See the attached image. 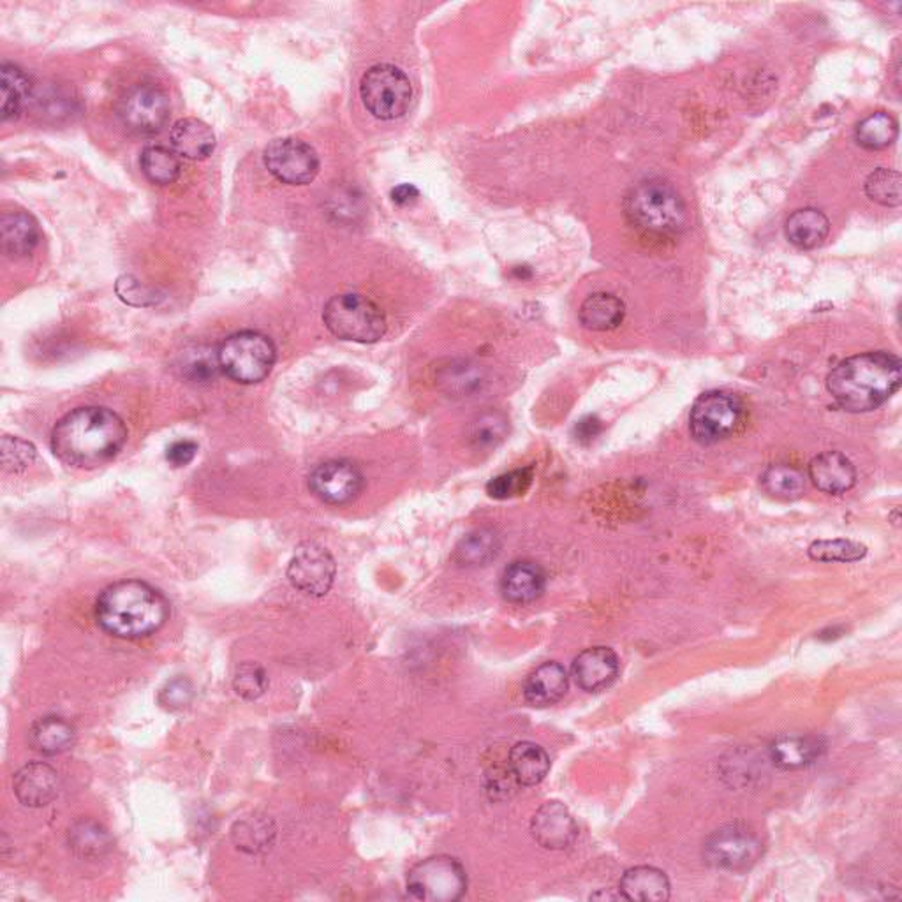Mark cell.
<instances>
[{"instance_id": "obj_8", "label": "cell", "mask_w": 902, "mask_h": 902, "mask_svg": "<svg viewBox=\"0 0 902 902\" xmlns=\"http://www.w3.org/2000/svg\"><path fill=\"white\" fill-rule=\"evenodd\" d=\"M468 890V876L460 862L445 855L426 858L408 876L409 898L423 902H455Z\"/></svg>"}, {"instance_id": "obj_33", "label": "cell", "mask_w": 902, "mask_h": 902, "mask_svg": "<svg viewBox=\"0 0 902 902\" xmlns=\"http://www.w3.org/2000/svg\"><path fill=\"white\" fill-rule=\"evenodd\" d=\"M899 137V124L892 115L878 112L857 124L855 140L866 150H883Z\"/></svg>"}, {"instance_id": "obj_4", "label": "cell", "mask_w": 902, "mask_h": 902, "mask_svg": "<svg viewBox=\"0 0 902 902\" xmlns=\"http://www.w3.org/2000/svg\"><path fill=\"white\" fill-rule=\"evenodd\" d=\"M624 212L636 230L648 235H679L690 221L688 207L680 192L659 178L640 181L631 187L624 198Z\"/></svg>"}, {"instance_id": "obj_25", "label": "cell", "mask_w": 902, "mask_h": 902, "mask_svg": "<svg viewBox=\"0 0 902 902\" xmlns=\"http://www.w3.org/2000/svg\"><path fill=\"white\" fill-rule=\"evenodd\" d=\"M77 740V731L71 723L65 717L46 716L34 723L28 731V742L36 749L37 753L46 757L66 753L69 748H73Z\"/></svg>"}, {"instance_id": "obj_40", "label": "cell", "mask_w": 902, "mask_h": 902, "mask_svg": "<svg viewBox=\"0 0 902 902\" xmlns=\"http://www.w3.org/2000/svg\"><path fill=\"white\" fill-rule=\"evenodd\" d=\"M508 432V422L501 414L485 413L472 423L469 440L478 448H492L500 445Z\"/></svg>"}, {"instance_id": "obj_5", "label": "cell", "mask_w": 902, "mask_h": 902, "mask_svg": "<svg viewBox=\"0 0 902 902\" xmlns=\"http://www.w3.org/2000/svg\"><path fill=\"white\" fill-rule=\"evenodd\" d=\"M323 321L337 339L360 344H374L386 333L382 307L360 293L333 296L323 311Z\"/></svg>"}, {"instance_id": "obj_22", "label": "cell", "mask_w": 902, "mask_h": 902, "mask_svg": "<svg viewBox=\"0 0 902 902\" xmlns=\"http://www.w3.org/2000/svg\"><path fill=\"white\" fill-rule=\"evenodd\" d=\"M670 890L667 875L651 866H639L626 870L619 883V892L626 901H668Z\"/></svg>"}, {"instance_id": "obj_14", "label": "cell", "mask_w": 902, "mask_h": 902, "mask_svg": "<svg viewBox=\"0 0 902 902\" xmlns=\"http://www.w3.org/2000/svg\"><path fill=\"white\" fill-rule=\"evenodd\" d=\"M365 478L359 466L348 460H328L314 469L308 477V487L323 503L342 506L362 494Z\"/></svg>"}, {"instance_id": "obj_23", "label": "cell", "mask_w": 902, "mask_h": 902, "mask_svg": "<svg viewBox=\"0 0 902 902\" xmlns=\"http://www.w3.org/2000/svg\"><path fill=\"white\" fill-rule=\"evenodd\" d=\"M173 150L187 160H207L215 150V134L198 118H181L172 129Z\"/></svg>"}, {"instance_id": "obj_9", "label": "cell", "mask_w": 902, "mask_h": 902, "mask_svg": "<svg viewBox=\"0 0 902 902\" xmlns=\"http://www.w3.org/2000/svg\"><path fill=\"white\" fill-rule=\"evenodd\" d=\"M743 420V403L728 391H707L691 409L690 429L700 445H714L739 431Z\"/></svg>"}, {"instance_id": "obj_1", "label": "cell", "mask_w": 902, "mask_h": 902, "mask_svg": "<svg viewBox=\"0 0 902 902\" xmlns=\"http://www.w3.org/2000/svg\"><path fill=\"white\" fill-rule=\"evenodd\" d=\"M128 441L122 418L106 408H78L51 432L55 457L73 468L94 469L114 460Z\"/></svg>"}, {"instance_id": "obj_6", "label": "cell", "mask_w": 902, "mask_h": 902, "mask_svg": "<svg viewBox=\"0 0 902 902\" xmlns=\"http://www.w3.org/2000/svg\"><path fill=\"white\" fill-rule=\"evenodd\" d=\"M276 356L272 339L253 330L236 331L218 348L219 367L241 385L263 382L272 372Z\"/></svg>"}, {"instance_id": "obj_20", "label": "cell", "mask_w": 902, "mask_h": 902, "mask_svg": "<svg viewBox=\"0 0 902 902\" xmlns=\"http://www.w3.org/2000/svg\"><path fill=\"white\" fill-rule=\"evenodd\" d=\"M547 576L538 564L517 561L509 564L501 581V593L509 604H532L543 595Z\"/></svg>"}, {"instance_id": "obj_32", "label": "cell", "mask_w": 902, "mask_h": 902, "mask_svg": "<svg viewBox=\"0 0 902 902\" xmlns=\"http://www.w3.org/2000/svg\"><path fill=\"white\" fill-rule=\"evenodd\" d=\"M140 164L141 172L157 186H169L180 177L181 164L177 152L163 145L147 147L141 152Z\"/></svg>"}, {"instance_id": "obj_2", "label": "cell", "mask_w": 902, "mask_h": 902, "mask_svg": "<svg viewBox=\"0 0 902 902\" xmlns=\"http://www.w3.org/2000/svg\"><path fill=\"white\" fill-rule=\"evenodd\" d=\"M901 360L887 351L855 354L827 377V390L848 413H867L883 406L901 388Z\"/></svg>"}, {"instance_id": "obj_11", "label": "cell", "mask_w": 902, "mask_h": 902, "mask_svg": "<svg viewBox=\"0 0 902 902\" xmlns=\"http://www.w3.org/2000/svg\"><path fill=\"white\" fill-rule=\"evenodd\" d=\"M263 163L277 180L288 186H307L319 173L316 150L296 138L273 140L265 149Z\"/></svg>"}, {"instance_id": "obj_19", "label": "cell", "mask_w": 902, "mask_h": 902, "mask_svg": "<svg viewBox=\"0 0 902 902\" xmlns=\"http://www.w3.org/2000/svg\"><path fill=\"white\" fill-rule=\"evenodd\" d=\"M42 232L31 213L16 210L4 212L0 218V242L10 258H25L36 249Z\"/></svg>"}, {"instance_id": "obj_7", "label": "cell", "mask_w": 902, "mask_h": 902, "mask_svg": "<svg viewBox=\"0 0 902 902\" xmlns=\"http://www.w3.org/2000/svg\"><path fill=\"white\" fill-rule=\"evenodd\" d=\"M360 96L374 117L395 120L408 112L413 99V86L402 69L377 65L363 74Z\"/></svg>"}, {"instance_id": "obj_45", "label": "cell", "mask_w": 902, "mask_h": 902, "mask_svg": "<svg viewBox=\"0 0 902 902\" xmlns=\"http://www.w3.org/2000/svg\"><path fill=\"white\" fill-rule=\"evenodd\" d=\"M576 440L593 441L601 432V422L596 417H587L575 429Z\"/></svg>"}, {"instance_id": "obj_31", "label": "cell", "mask_w": 902, "mask_h": 902, "mask_svg": "<svg viewBox=\"0 0 902 902\" xmlns=\"http://www.w3.org/2000/svg\"><path fill=\"white\" fill-rule=\"evenodd\" d=\"M501 552L500 536L492 529H477L464 536L455 549V561L460 566H487Z\"/></svg>"}, {"instance_id": "obj_28", "label": "cell", "mask_w": 902, "mask_h": 902, "mask_svg": "<svg viewBox=\"0 0 902 902\" xmlns=\"http://www.w3.org/2000/svg\"><path fill=\"white\" fill-rule=\"evenodd\" d=\"M771 760L785 771H797L811 765L821 753V743L812 737L783 735L771 743Z\"/></svg>"}, {"instance_id": "obj_17", "label": "cell", "mask_w": 902, "mask_h": 902, "mask_svg": "<svg viewBox=\"0 0 902 902\" xmlns=\"http://www.w3.org/2000/svg\"><path fill=\"white\" fill-rule=\"evenodd\" d=\"M572 673L578 688L596 693L613 684L619 676V658L610 647L585 648L573 661Z\"/></svg>"}, {"instance_id": "obj_36", "label": "cell", "mask_w": 902, "mask_h": 902, "mask_svg": "<svg viewBox=\"0 0 902 902\" xmlns=\"http://www.w3.org/2000/svg\"><path fill=\"white\" fill-rule=\"evenodd\" d=\"M866 195L881 207H901V175L895 169L880 168L870 173L866 180Z\"/></svg>"}, {"instance_id": "obj_3", "label": "cell", "mask_w": 902, "mask_h": 902, "mask_svg": "<svg viewBox=\"0 0 902 902\" xmlns=\"http://www.w3.org/2000/svg\"><path fill=\"white\" fill-rule=\"evenodd\" d=\"M169 604L163 593L143 581L109 585L96 604L99 626L117 639H143L168 621Z\"/></svg>"}, {"instance_id": "obj_10", "label": "cell", "mask_w": 902, "mask_h": 902, "mask_svg": "<svg viewBox=\"0 0 902 902\" xmlns=\"http://www.w3.org/2000/svg\"><path fill=\"white\" fill-rule=\"evenodd\" d=\"M169 99L155 85L140 83L129 89L118 105V117L134 134L152 137L163 131L169 120Z\"/></svg>"}, {"instance_id": "obj_26", "label": "cell", "mask_w": 902, "mask_h": 902, "mask_svg": "<svg viewBox=\"0 0 902 902\" xmlns=\"http://www.w3.org/2000/svg\"><path fill=\"white\" fill-rule=\"evenodd\" d=\"M578 316L587 330H616L626 316V305L612 293H595L584 300Z\"/></svg>"}, {"instance_id": "obj_34", "label": "cell", "mask_w": 902, "mask_h": 902, "mask_svg": "<svg viewBox=\"0 0 902 902\" xmlns=\"http://www.w3.org/2000/svg\"><path fill=\"white\" fill-rule=\"evenodd\" d=\"M69 844L80 857L96 858L112 848V839L108 830L97 821L82 820L69 830Z\"/></svg>"}, {"instance_id": "obj_13", "label": "cell", "mask_w": 902, "mask_h": 902, "mask_svg": "<svg viewBox=\"0 0 902 902\" xmlns=\"http://www.w3.org/2000/svg\"><path fill=\"white\" fill-rule=\"evenodd\" d=\"M336 561L325 547L316 543L300 544L288 566L291 585L314 598H321L336 581Z\"/></svg>"}, {"instance_id": "obj_41", "label": "cell", "mask_w": 902, "mask_h": 902, "mask_svg": "<svg viewBox=\"0 0 902 902\" xmlns=\"http://www.w3.org/2000/svg\"><path fill=\"white\" fill-rule=\"evenodd\" d=\"M36 458V448L27 441L5 435L2 440V464L5 471L20 472L27 469Z\"/></svg>"}, {"instance_id": "obj_43", "label": "cell", "mask_w": 902, "mask_h": 902, "mask_svg": "<svg viewBox=\"0 0 902 902\" xmlns=\"http://www.w3.org/2000/svg\"><path fill=\"white\" fill-rule=\"evenodd\" d=\"M117 293L126 304L143 305V307L155 304L154 293L131 276L118 279Z\"/></svg>"}, {"instance_id": "obj_39", "label": "cell", "mask_w": 902, "mask_h": 902, "mask_svg": "<svg viewBox=\"0 0 902 902\" xmlns=\"http://www.w3.org/2000/svg\"><path fill=\"white\" fill-rule=\"evenodd\" d=\"M535 471L532 468L515 469V471L504 472L501 477L494 478L487 485V492L494 500H512L518 495L526 494L531 487Z\"/></svg>"}, {"instance_id": "obj_16", "label": "cell", "mask_w": 902, "mask_h": 902, "mask_svg": "<svg viewBox=\"0 0 902 902\" xmlns=\"http://www.w3.org/2000/svg\"><path fill=\"white\" fill-rule=\"evenodd\" d=\"M536 843L547 850H566L575 843L578 827L561 803H547L536 811L531 821Z\"/></svg>"}, {"instance_id": "obj_30", "label": "cell", "mask_w": 902, "mask_h": 902, "mask_svg": "<svg viewBox=\"0 0 902 902\" xmlns=\"http://www.w3.org/2000/svg\"><path fill=\"white\" fill-rule=\"evenodd\" d=\"M31 96V82L19 66L4 62L0 68V114L2 120H14L22 114L25 101Z\"/></svg>"}, {"instance_id": "obj_15", "label": "cell", "mask_w": 902, "mask_h": 902, "mask_svg": "<svg viewBox=\"0 0 902 902\" xmlns=\"http://www.w3.org/2000/svg\"><path fill=\"white\" fill-rule=\"evenodd\" d=\"M13 789L20 804L39 809L59 797V774L48 763H28L14 775Z\"/></svg>"}, {"instance_id": "obj_21", "label": "cell", "mask_w": 902, "mask_h": 902, "mask_svg": "<svg viewBox=\"0 0 902 902\" xmlns=\"http://www.w3.org/2000/svg\"><path fill=\"white\" fill-rule=\"evenodd\" d=\"M570 684L566 668L559 663H544L527 677L524 696L532 707H550L563 699Z\"/></svg>"}, {"instance_id": "obj_42", "label": "cell", "mask_w": 902, "mask_h": 902, "mask_svg": "<svg viewBox=\"0 0 902 902\" xmlns=\"http://www.w3.org/2000/svg\"><path fill=\"white\" fill-rule=\"evenodd\" d=\"M195 696L191 680L186 677H177V679L169 680L160 691V703L166 711H180L191 703Z\"/></svg>"}, {"instance_id": "obj_35", "label": "cell", "mask_w": 902, "mask_h": 902, "mask_svg": "<svg viewBox=\"0 0 902 902\" xmlns=\"http://www.w3.org/2000/svg\"><path fill=\"white\" fill-rule=\"evenodd\" d=\"M762 485L766 494H771L775 500L794 501L804 494L806 480L803 472L794 466L774 464L763 472Z\"/></svg>"}, {"instance_id": "obj_12", "label": "cell", "mask_w": 902, "mask_h": 902, "mask_svg": "<svg viewBox=\"0 0 902 902\" xmlns=\"http://www.w3.org/2000/svg\"><path fill=\"white\" fill-rule=\"evenodd\" d=\"M762 843L743 827L731 825L717 830L703 844V858L708 866L723 870H746L762 857Z\"/></svg>"}, {"instance_id": "obj_24", "label": "cell", "mask_w": 902, "mask_h": 902, "mask_svg": "<svg viewBox=\"0 0 902 902\" xmlns=\"http://www.w3.org/2000/svg\"><path fill=\"white\" fill-rule=\"evenodd\" d=\"M786 238L798 249H818L825 244L830 221L818 209H800L789 215L785 226Z\"/></svg>"}, {"instance_id": "obj_46", "label": "cell", "mask_w": 902, "mask_h": 902, "mask_svg": "<svg viewBox=\"0 0 902 902\" xmlns=\"http://www.w3.org/2000/svg\"><path fill=\"white\" fill-rule=\"evenodd\" d=\"M418 195H420V192H418L417 187L411 186V184H402V186L395 187L394 191H391V200L397 204L413 203Z\"/></svg>"}, {"instance_id": "obj_29", "label": "cell", "mask_w": 902, "mask_h": 902, "mask_svg": "<svg viewBox=\"0 0 902 902\" xmlns=\"http://www.w3.org/2000/svg\"><path fill=\"white\" fill-rule=\"evenodd\" d=\"M232 839L241 852L247 855H261L272 848L276 827L270 818L253 815L236 821L232 829Z\"/></svg>"}, {"instance_id": "obj_37", "label": "cell", "mask_w": 902, "mask_h": 902, "mask_svg": "<svg viewBox=\"0 0 902 902\" xmlns=\"http://www.w3.org/2000/svg\"><path fill=\"white\" fill-rule=\"evenodd\" d=\"M866 553V544L852 540H821L809 547V558L820 563H855Z\"/></svg>"}, {"instance_id": "obj_44", "label": "cell", "mask_w": 902, "mask_h": 902, "mask_svg": "<svg viewBox=\"0 0 902 902\" xmlns=\"http://www.w3.org/2000/svg\"><path fill=\"white\" fill-rule=\"evenodd\" d=\"M198 454V445L195 441L181 440L173 443L166 452V460H168L175 468H184L187 464H191Z\"/></svg>"}, {"instance_id": "obj_27", "label": "cell", "mask_w": 902, "mask_h": 902, "mask_svg": "<svg viewBox=\"0 0 902 902\" xmlns=\"http://www.w3.org/2000/svg\"><path fill=\"white\" fill-rule=\"evenodd\" d=\"M509 771L524 786L540 785L550 771V758L535 742H518L509 751Z\"/></svg>"}, {"instance_id": "obj_18", "label": "cell", "mask_w": 902, "mask_h": 902, "mask_svg": "<svg viewBox=\"0 0 902 902\" xmlns=\"http://www.w3.org/2000/svg\"><path fill=\"white\" fill-rule=\"evenodd\" d=\"M809 478L821 492L839 495L855 485L857 469L841 452H823L809 464Z\"/></svg>"}, {"instance_id": "obj_38", "label": "cell", "mask_w": 902, "mask_h": 902, "mask_svg": "<svg viewBox=\"0 0 902 902\" xmlns=\"http://www.w3.org/2000/svg\"><path fill=\"white\" fill-rule=\"evenodd\" d=\"M233 690L244 700H258L268 690V676L258 663H242L233 677Z\"/></svg>"}]
</instances>
